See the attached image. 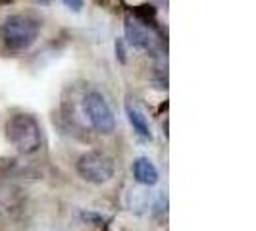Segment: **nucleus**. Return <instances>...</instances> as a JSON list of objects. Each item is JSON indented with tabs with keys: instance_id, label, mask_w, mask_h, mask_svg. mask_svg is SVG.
Returning <instances> with one entry per match:
<instances>
[{
	"instance_id": "nucleus-2",
	"label": "nucleus",
	"mask_w": 256,
	"mask_h": 231,
	"mask_svg": "<svg viewBox=\"0 0 256 231\" xmlns=\"http://www.w3.org/2000/svg\"><path fill=\"white\" fill-rule=\"evenodd\" d=\"M6 139L22 154H33L40 148L42 135L37 118L26 112H18L6 122Z\"/></svg>"
},
{
	"instance_id": "nucleus-8",
	"label": "nucleus",
	"mask_w": 256,
	"mask_h": 231,
	"mask_svg": "<svg viewBox=\"0 0 256 231\" xmlns=\"http://www.w3.org/2000/svg\"><path fill=\"white\" fill-rule=\"evenodd\" d=\"M62 2H64L70 10H74V12H79L83 8V4H85V0H62Z\"/></svg>"
},
{
	"instance_id": "nucleus-6",
	"label": "nucleus",
	"mask_w": 256,
	"mask_h": 231,
	"mask_svg": "<svg viewBox=\"0 0 256 231\" xmlns=\"http://www.w3.org/2000/svg\"><path fill=\"white\" fill-rule=\"evenodd\" d=\"M126 114H128V120L135 131V135L144 142L152 141V131H150V126L146 122V116L131 98H128V102H126Z\"/></svg>"
},
{
	"instance_id": "nucleus-7",
	"label": "nucleus",
	"mask_w": 256,
	"mask_h": 231,
	"mask_svg": "<svg viewBox=\"0 0 256 231\" xmlns=\"http://www.w3.org/2000/svg\"><path fill=\"white\" fill-rule=\"evenodd\" d=\"M133 178H135L137 183H141V185L152 187L160 180V174H158L156 166H154L148 158H137L133 162Z\"/></svg>"
},
{
	"instance_id": "nucleus-5",
	"label": "nucleus",
	"mask_w": 256,
	"mask_h": 231,
	"mask_svg": "<svg viewBox=\"0 0 256 231\" xmlns=\"http://www.w3.org/2000/svg\"><path fill=\"white\" fill-rule=\"evenodd\" d=\"M124 29H126V38L128 42L137 48V50H144L148 54H156L158 50V40H156V31L141 24L133 14L129 12L124 20Z\"/></svg>"
},
{
	"instance_id": "nucleus-3",
	"label": "nucleus",
	"mask_w": 256,
	"mask_h": 231,
	"mask_svg": "<svg viewBox=\"0 0 256 231\" xmlns=\"http://www.w3.org/2000/svg\"><path fill=\"white\" fill-rule=\"evenodd\" d=\"M77 174L89 183L102 185L114 178L116 160L102 150H89L77 160Z\"/></svg>"
},
{
	"instance_id": "nucleus-1",
	"label": "nucleus",
	"mask_w": 256,
	"mask_h": 231,
	"mask_svg": "<svg viewBox=\"0 0 256 231\" xmlns=\"http://www.w3.org/2000/svg\"><path fill=\"white\" fill-rule=\"evenodd\" d=\"M40 20L35 14L20 12L8 16L0 26V38L12 52H24L37 42L40 35Z\"/></svg>"
},
{
	"instance_id": "nucleus-4",
	"label": "nucleus",
	"mask_w": 256,
	"mask_h": 231,
	"mask_svg": "<svg viewBox=\"0 0 256 231\" xmlns=\"http://www.w3.org/2000/svg\"><path fill=\"white\" fill-rule=\"evenodd\" d=\"M83 112L89 120L90 128L94 129L98 135H112L114 133V112L98 90H90L83 96Z\"/></svg>"
}]
</instances>
